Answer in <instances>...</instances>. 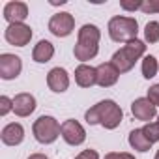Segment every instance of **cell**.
I'll return each instance as SVG.
<instances>
[{
	"label": "cell",
	"instance_id": "obj_1",
	"mask_svg": "<svg viewBox=\"0 0 159 159\" xmlns=\"http://www.w3.org/2000/svg\"><path fill=\"white\" fill-rule=\"evenodd\" d=\"M84 120L90 125L99 124L105 129H116L124 120V112H122L120 105H116V101L105 99V101H99L98 105H94L92 109H88L84 114Z\"/></svg>",
	"mask_w": 159,
	"mask_h": 159
},
{
	"label": "cell",
	"instance_id": "obj_2",
	"mask_svg": "<svg viewBox=\"0 0 159 159\" xmlns=\"http://www.w3.org/2000/svg\"><path fill=\"white\" fill-rule=\"evenodd\" d=\"M99 38H101V30L96 25H83L73 49L75 58L81 62L92 60L99 51Z\"/></svg>",
	"mask_w": 159,
	"mask_h": 159
},
{
	"label": "cell",
	"instance_id": "obj_3",
	"mask_svg": "<svg viewBox=\"0 0 159 159\" xmlns=\"http://www.w3.org/2000/svg\"><path fill=\"white\" fill-rule=\"evenodd\" d=\"M146 52V43L140 39H133L129 43H125L120 51H116L111 58V64L120 71V73H127L133 69L135 62L139 58H142Z\"/></svg>",
	"mask_w": 159,
	"mask_h": 159
},
{
	"label": "cell",
	"instance_id": "obj_4",
	"mask_svg": "<svg viewBox=\"0 0 159 159\" xmlns=\"http://www.w3.org/2000/svg\"><path fill=\"white\" fill-rule=\"evenodd\" d=\"M139 34V23L135 17H125V15H116L109 21V36L116 43H129L137 39Z\"/></svg>",
	"mask_w": 159,
	"mask_h": 159
},
{
	"label": "cell",
	"instance_id": "obj_5",
	"mask_svg": "<svg viewBox=\"0 0 159 159\" xmlns=\"http://www.w3.org/2000/svg\"><path fill=\"white\" fill-rule=\"evenodd\" d=\"M60 129L62 125L58 124V120L54 116H45V114L39 116L32 125L34 137L39 144H52L60 137Z\"/></svg>",
	"mask_w": 159,
	"mask_h": 159
},
{
	"label": "cell",
	"instance_id": "obj_6",
	"mask_svg": "<svg viewBox=\"0 0 159 159\" xmlns=\"http://www.w3.org/2000/svg\"><path fill=\"white\" fill-rule=\"evenodd\" d=\"M73 28H75V19L67 11H60V13L52 15L49 21V30L56 38H67L73 32Z\"/></svg>",
	"mask_w": 159,
	"mask_h": 159
},
{
	"label": "cell",
	"instance_id": "obj_7",
	"mask_svg": "<svg viewBox=\"0 0 159 159\" xmlns=\"http://www.w3.org/2000/svg\"><path fill=\"white\" fill-rule=\"evenodd\" d=\"M4 38L10 45H15V47H25L30 43L32 39V28L25 23H15V25H10L4 32Z\"/></svg>",
	"mask_w": 159,
	"mask_h": 159
},
{
	"label": "cell",
	"instance_id": "obj_8",
	"mask_svg": "<svg viewBox=\"0 0 159 159\" xmlns=\"http://www.w3.org/2000/svg\"><path fill=\"white\" fill-rule=\"evenodd\" d=\"M60 135L69 146H79V144H83L86 140V131L77 120H66L62 124Z\"/></svg>",
	"mask_w": 159,
	"mask_h": 159
},
{
	"label": "cell",
	"instance_id": "obj_9",
	"mask_svg": "<svg viewBox=\"0 0 159 159\" xmlns=\"http://www.w3.org/2000/svg\"><path fill=\"white\" fill-rule=\"evenodd\" d=\"M21 69H23V62L17 54H10V52L0 54V77L4 81L17 79L21 75Z\"/></svg>",
	"mask_w": 159,
	"mask_h": 159
},
{
	"label": "cell",
	"instance_id": "obj_10",
	"mask_svg": "<svg viewBox=\"0 0 159 159\" xmlns=\"http://www.w3.org/2000/svg\"><path fill=\"white\" fill-rule=\"evenodd\" d=\"M47 84L54 94H62L69 88V75L64 67H52L47 75Z\"/></svg>",
	"mask_w": 159,
	"mask_h": 159
},
{
	"label": "cell",
	"instance_id": "obj_11",
	"mask_svg": "<svg viewBox=\"0 0 159 159\" xmlns=\"http://www.w3.org/2000/svg\"><path fill=\"white\" fill-rule=\"evenodd\" d=\"M157 107L148 99V98H139L131 103V114L137 118V120H142V122H150L152 118H155V111Z\"/></svg>",
	"mask_w": 159,
	"mask_h": 159
},
{
	"label": "cell",
	"instance_id": "obj_12",
	"mask_svg": "<svg viewBox=\"0 0 159 159\" xmlns=\"http://www.w3.org/2000/svg\"><path fill=\"white\" fill-rule=\"evenodd\" d=\"M98 71V84L101 88H109V86H114L118 83V77H120V71L111 64V62H103L96 67Z\"/></svg>",
	"mask_w": 159,
	"mask_h": 159
},
{
	"label": "cell",
	"instance_id": "obj_13",
	"mask_svg": "<svg viewBox=\"0 0 159 159\" xmlns=\"http://www.w3.org/2000/svg\"><path fill=\"white\" fill-rule=\"evenodd\" d=\"M28 17V6L25 2H8L4 6V19L10 23V25H15V23H25V19Z\"/></svg>",
	"mask_w": 159,
	"mask_h": 159
},
{
	"label": "cell",
	"instance_id": "obj_14",
	"mask_svg": "<svg viewBox=\"0 0 159 159\" xmlns=\"http://www.w3.org/2000/svg\"><path fill=\"white\" fill-rule=\"evenodd\" d=\"M34 111H36V98H34L32 94L23 92V94H17V96L13 98V112H15L17 116L26 118V116H30Z\"/></svg>",
	"mask_w": 159,
	"mask_h": 159
},
{
	"label": "cell",
	"instance_id": "obj_15",
	"mask_svg": "<svg viewBox=\"0 0 159 159\" xmlns=\"http://www.w3.org/2000/svg\"><path fill=\"white\" fill-rule=\"evenodd\" d=\"M75 83L81 88H90V86L98 84V71H96V67L81 64L75 69Z\"/></svg>",
	"mask_w": 159,
	"mask_h": 159
},
{
	"label": "cell",
	"instance_id": "obj_16",
	"mask_svg": "<svg viewBox=\"0 0 159 159\" xmlns=\"http://www.w3.org/2000/svg\"><path fill=\"white\" fill-rule=\"evenodd\" d=\"M0 139H2V142H4L6 146H17V144H21L23 139H25V129H23L21 124L11 122V124H8V125L2 129Z\"/></svg>",
	"mask_w": 159,
	"mask_h": 159
},
{
	"label": "cell",
	"instance_id": "obj_17",
	"mask_svg": "<svg viewBox=\"0 0 159 159\" xmlns=\"http://www.w3.org/2000/svg\"><path fill=\"white\" fill-rule=\"evenodd\" d=\"M52 56H54V47H52V43L47 41V39L38 41V45H36L34 51H32V60L38 62V64H45V62H49Z\"/></svg>",
	"mask_w": 159,
	"mask_h": 159
},
{
	"label": "cell",
	"instance_id": "obj_18",
	"mask_svg": "<svg viewBox=\"0 0 159 159\" xmlns=\"http://www.w3.org/2000/svg\"><path fill=\"white\" fill-rule=\"evenodd\" d=\"M129 146L137 152H148L152 148V142L144 137L142 129H133L129 133Z\"/></svg>",
	"mask_w": 159,
	"mask_h": 159
},
{
	"label": "cell",
	"instance_id": "obj_19",
	"mask_svg": "<svg viewBox=\"0 0 159 159\" xmlns=\"http://www.w3.org/2000/svg\"><path fill=\"white\" fill-rule=\"evenodd\" d=\"M157 71H159V62H157V58L152 56V54H146V56L142 58V77H144V79H152V77L157 75Z\"/></svg>",
	"mask_w": 159,
	"mask_h": 159
},
{
	"label": "cell",
	"instance_id": "obj_20",
	"mask_svg": "<svg viewBox=\"0 0 159 159\" xmlns=\"http://www.w3.org/2000/svg\"><path fill=\"white\" fill-rule=\"evenodd\" d=\"M144 39L148 43H157L159 41V23L157 21H150L144 26Z\"/></svg>",
	"mask_w": 159,
	"mask_h": 159
},
{
	"label": "cell",
	"instance_id": "obj_21",
	"mask_svg": "<svg viewBox=\"0 0 159 159\" xmlns=\"http://www.w3.org/2000/svg\"><path fill=\"white\" fill-rule=\"evenodd\" d=\"M142 133H144V137L153 144V142H157L159 140V122H148L144 127H142Z\"/></svg>",
	"mask_w": 159,
	"mask_h": 159
},
{
	"label": "cell",
	"instance_id": "obj_22",
	"mask_svg": "<svg viewBox=\"0 0 159 159\" xmlns=\"http://www.w3.org/2000/svg\"><path fill=\"white\" fill-rule=\"evenodd\" d=\"M140 10L144 13H159V0H144Z\"/></svg>",
	"mask_w": 159,
	"mask_h": 159
},
{
	"label": "cell",
	"instance_id": "obj_23",
	"mask_svg": "<svg viewBox=\"0 0 159 159\" xmlns=\"http://www.w3.org/2000/svg\"><path fill=\"white\" fill-rule=\"evenodd\" d=\"M10 111H13V99H10L8 96L0 98V116H6Z\"/></svg>",
	"mask_w": 159,
	"mask_h": 159
},
{
	"label": "cell",
	"instance_id": "obj_24",
	"mask_svg": "<svg viewBox=\"0 0 159 159\" xmlns=\"http://www.w3.org/2000/svg\"><path fill=\"white\" fill-rule=\"evenodd\" d=\"M148 99H150L155 107H159V84L150 86V90H148Z\"/></svg>",
	"mask_w": 159,
	"mask_h": 159
},
{
	"label": "cell",
	"instance_id": "obj_25",
	"mask_svg": "<svg viewBox=\"0 0 159 159\" xmlns=\"http://www.w3.org/2000/svg\"><path fill=\"white\" fill-rule=\"evenodd\" d=\"M103 159H135V155L127 152H109Z\"/></svg>",
	"mask_w": 159,
	"mask_h": 159
},
{
	"label": "cell",
	"instance_id": "obj_26",
	"mask_svg": "<svg viewBox=\"0 0 159 159\" xmlns=\"http://www.w3.org/2000/svg\"><path fill=\"white\" fill-rule=\"evenodd\" d=\"M75 159H99V155H98L96 150H83Z\"/></svg>",
	"mask_w": 159,
	"mask_h": 159
},
{
	"label": "cell",
	"instance_id": "obj_27",
	"mask_svg": "<svg viewBox=\"0 0 159 159\" xmlns=\"http://www.w3.org/2000/svg\"><path fill=\"white\" fill-rule=\"evenodd\" d=\"M120 6H122L124 10H127V11H135V10H140L142 2H133V4H131V2H122Z\"/></svg>",
	"mask_w": 159,
	"mask_h": 159
},
{
	"label": "cell",
	"instance_id": "obj_28",
	"mask_svg": "<svg viewBox=\"0 0 159 159\" xmlns=\"http://www.w3.org/2000/svg\"><path fill=\"white\" fill-rule=\"evenodd\" d=\"M28 159H49V157H47L45 153H32Z\"/></svg>",
	"mask_w": 159,
	"mask_h": 159
},
{
	"label": "cell",
	"instance_id": "obj_29",
	"mask_svg": "<svg viewBox=\"0 0 159 159\" xmlns=\"http://www.w3.org/2000/svg\"><path fill=\"white\" fill-rule=\"evenodd\" d=\"M153 159H159V150H157V153H155V157Z\"/></svg>",
	"mask_w": 159,
	"mask_h": 159
},
{
	"label": "cell",
	"instance_id": "obj_30",
	"mask_svg": "<svg viewBox=\"0 0 159 159\" xmlns=\"http://www.w3.org/2000/svg\"><path fill=\"white\" fill-rule=\"evenodd\" d=\"M157 120H159V118H157Z\"/></svg>",
	"mask_w": 159,
	"mask_h": 159
}]
</instances>
